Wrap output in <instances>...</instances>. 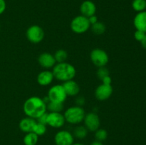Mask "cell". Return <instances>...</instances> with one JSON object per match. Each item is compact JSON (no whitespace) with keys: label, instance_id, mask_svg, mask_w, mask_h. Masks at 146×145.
Masks as SVG:
<instances>
[{"label":"cell","instance_id":"6da1fadb","mask_svg":"<svg viewBox=\"0 0 146 145\" xmlns=\"http://www.w3.org/2000/svg\"><path fill=\"white\" fill-rule=\"evenodd\" d=\"M23 110L27 117L36 119L38 117L46 112V103L41 98L31 97L24 102Z\"/></svg>","mask_w":146,"mask_h":145},{"label":"cell","instance_id":"7a4b0ae2","mask_svg":"<svg viewBox=\"0 0 146 145\" xmlns=\"http://www.w3.org/2000/svg\"><path fill=\"white\" fill-rule=\"evenodd\" d=\"M52 72L54 78L59 81H66L74 80L76 74L75 67L68 63H57L53 67Z\"/></svg>","mask_w":146,"mask_h":145},{"label":"cell","instance_id":"3957f363","mask_svg":"<svg viewBox=\"0 0 146 145\" xmlns=\"http://www.w3.org/2000/svg\"><path fill=\"white\" fill-rule=\"evenodd\" d=\"M85 115L86 113L84 108L78 105L70 107L64 114L66 122L71 125H78L82 122Z\"/></svg>","mask_w":146,"mask_h":145},{"label":"cell","instance_id":"277c9868","mask_svg":"<svg viewBox=\"0 0 146 145\" xmlns=\"http://www.w3.org/2000/svg\"><path fill=\"white\" fill-rule=\"evenodd\" d=\"M71 29L75 34H82L86 32L91 27L88 18L83 15L77 16L71 22Z\"/></svg>","mask_w":146,"mask_h":145},{"label":"cell","instance_id":"5b68a950","mask_svg":"<svg viewBox=\"0 0 146 145\" xmlns=\"http://www.w3.org/2000/svg\"><path fill=\"white\" fill-rule=\"evenodd\" d=\"M47 97L51 102L64 103L66 99L67 95L63 85H55L48 90Z\"/></svg>","mask_w":146,"mask_h":145},{"label":"cell","instance_id":"8992f818","mask_svg":"<svg viewBox=\"0 0 146 145\" xmlns=\"http://www.w3.org/2000/svg\"><path fill=\"white\" fill-rule=\"evenodd\" d=\"M90 58L93 63L98 68L106 66L109 61L108 53L101 48H95L93 50L90 54Z\"/></svg>","mask_w":146,"mask_h":145},{"label":"cell","instance_id":"52a82bcc","mask_svg":"<svg viewBox=\"0 0 146 145\" xmlns=\"http://www.w3.org/2000/svg\"><path fill=\"white\" fill-rule=\"evenodd\" d=\"M26 36L29 41L32 44H38L44 38V31L41 26L32 25L29 27L26 32Z\"/></svg>","mask_w":146,"mask_h":145},{"label":"cell","instance_id":"ba28073f","mask_svg":"<svg viewBox=\"0 0 146 145\" xmlns=\"http://www.w3.org/2000/svg\"><path fill=\"white\" fill-rule=\"evenodd\" d=\"M85 127L90 132H96L100 128V118L95 112H89L86 114L84 119Z\"/></svg>","mask_w":146,"mask_h":145},{"label":"cell","instance_id":"9c48e42d","mask_svg":"<svg viewBox=\"0 0 146 145\" xmlns=\"http://www.w3.org/2000/svg\"><path fill=\"white\" fill-rule=\"evenodd\" d=\"M74 142V135L67 130L58 131L54 136L56 145H72Z\"/></svg>","mask_w":146,"mask_h":145},{"label":"cell","instance_id":"30bf717a","mask_svg":"<svg viewBox=\"0 0 146 145\" xmlns=\"http://www.w3.org/2000/svg\"><path fill=\"white\" fill-rule=\"evenodd\" d=\"M64 116L61 112H49L47 115L46 124L53 128H61L65 124Z\"/></svg>","mask_w":146,"mask_h":145},{"label":"cell","instance_id":"8fae6325","mask_svg":"<svg viewBox=\"0 0 146 145\" xmlns=\"http://www.w3.org/2000/svg\"><path fill=\"white\" fill-rule=\"evenodd\" d=\"M113 93V88L111 85L101 84L96 88L95 90V97L100 101L108 100Z\"/></svg>","mask_w":146,"mask_h":145},{"label":"cell","instance_id":"7c38bea8","mask_svg":"<svg viewBox=\"0 0 146 145\" xmlns=\"http://www.w3.org/2000/svg\"><path fill=\"white\" fill-rule=\"evenodd\" d=\"M38 62L43 68L46 70L53 68L56 63L54 55L49 53H43L40 54L38 58Z\"/></svg>","mask_w":146,"mask_h":145},{"label":"cell","instance_id":"4fadbf2b","mask_svg":"<svg viewBox=\"0 0 146 145\" xmlns=\"http://www.w3.org/2000/svg\"><path fill=\"white\" fill-rule=\"evenodd\" d=\"M80 11H81V15L88 18L91 16L95 15L96 11V7L93 1L86 0L81 4L80 7Z\"/></svg>","mask_w":146,"mask_h":145},{"label":"cell","instance_id":"5bb4252c","mask_svg":"<svg viewBox=\"0 0 146 145\" xmlns=\"http://www.w3.org/2000/svg\"><path fill=\"white\" fill-rule=\"evenodd\" d=\"M54 76L52 71L48 70L41 71L37 75V82L41 86H47L52 82Z\"/></svg>","mask_w":146,"mask_h":145},{"label":"cell","instance_id":"9a60e30c","mask_svg":"<svg viewBox=\"0 0 146 145\" xmlns=\"http://www.w3.org/2000/svg\"><path fill=\"white\" fill-rule=\"evenodd\" d=\"M63 87L65 90L67 96H76L80 92L79 85L74 80L64 82V84H63Z\"/></svg>","mask_w":146,"mask_h":145},{"label":"cell","instance_id":"2e32d148","mask_svg":"<svg viewBox=\"0 0 146 145\" xmlns=\"http://www.w3.org/2000/svg\"><path fill=\"white\" fill-rule=\"evenodd\" d=\"M133 25L136 30L146 33V11L138 12L133 19Z\"/></svg>","mask_w":146,"mask_h":145},{"label":"cell","instance_id":"e0dca14e","mask_svg":"<svg viewBox=\"0 0 146 145\" xmlns=\"http://www.w3.org/2000/svg\"><path fill=\"white\" fill-rule=\"evenodd\" d=\"M36 123V120L35 119H33L29 117H26L21 119L19 124V127L20 130L22 131L23 132L29 133V132H32Z\"/></svg>","mask_w":146,"mask_h":145},{"label":"cell","instance_id":"ac0fdd59","mask_svg":"<svg viewBox=\"0 0 146 145\" xmlns=\"http://www.w3.org/2000/svg\"><path fill=\"white\" fill-rule=\"evenodd\" d=\"M38 141V136L33 132L26 133L23 142L24 145H36Z\"/></svg>","mask_w":146,"mask_h":145},{"label":"cell","instance_id":"d6986e66","mask_svg":"<svg viewBox=\"0 0 146 145\" xmlns=\"http://www.w3.org/2000/svg\"><path fill=\"white\" fill-rule=\"evenodd\" d=\"M46 109L50 112H61L64 109V103L49 101L46 104Z\"/></svg>","mask_w":146,"mask_h":145},{"label":"cell","instance_id":"ffe728a7","mask_svg":"<svg viewBox=\"0 0 146 145\" xmlns=\"http://www.w3.org/2000/svg\"><path fill=\"white\" fill-rule=\"evenodd\" d=\"M87 134H88V129L85 127V126H78L74 129V136L78 139H84L86 137Z\"/></svg>","mask_w":146,"mask_h":145},{"label":"cell","instance_id":"44dd1931","mask_svg":"<svg viewBox=\"0 0 146 145\" xmlns=\"http://www.w3.org/2000/svg\"><path fill=\"white\" fill-rule=\"evenodd\" d=\"M91 31L96 35H101L106 31V26L104 23L97 21L96 24L91 26Z\"/></svg>","mask_w":146,"mask_h":145},{"label":"cell","instance_id":"7402d4cb","mask_svg":"<svg viewBox=\"0 0 146 145\" xmlns=\"http://www.w3.org/2000/svg\"><path fill=\"white\" fill-rule=\"evenodd\" d=\"M54 56L56 63H64L68 58V53L65 50L59 49L56 51Z\"/></svg>","mask_w":146,"mask_h":145},{"label":"cell","instance_id":"603a6c76","mask_svg":"<svg viewBox=\"0 0 146 145\" xmlns=\"http://www.w3.org/2000/svg\"><path fill=\"white\" fill-rule=\"evenodd\" d=\"M132 7L137 12H141L146 9V0H133Z\"/></svg>","mask_w":146,"mask_h":145},{"label":"cell","instance_id":"cb8c5ba5","mask_svg":"<svg viewBox=\"0 0 146 145\" xmlns=\"http://www.w3.org/2000/svg\"><path fill=\"white\" fill-rule=\"evenodd\" d=\"M46 130H47L46 125H43V124H41V123H38V122H36V123L35 125H34L32 132L39 136H42V135H44V134L46 132Z\"/></svg>","mask_w":146,"mask_h":145},{"label":"cell","instance_id":"d4e9b609","mask_svg":"<svg viewBox=\"0 0 146 145\" xmlns=\"http://www.w3.org/2000/svg\"><path fill=\"white\" fill-rule=\"evenodd\" d=\"M108 137V132L104 129H97L95 132V138L97 141L99 142H104Z\"/></svg>","mask_w":146,"mask_h":145},{"label":"cell","instance_id":"484cf974","mask_svg":"<svg viewBox=\"0 0 146 145\" xmlns=\"http://www.w3.org/2000/svg\"><path fill=\"white\" fill-rule=\"evenodd\" d=\"M107 75H109V71L108 68H106L105 66L98 68V71H97V76L101 80Z\"/></svg>","mask_w":146,"mask_h":145},{"label":"cell","instance_id":"4316f807","mask_svg":"<svg viewBox=\"0 0 146 145\" xmlns=\"http://www.w3.org/2000/svg\"><path fill=\"white\" fill-rule=\"evenodd\" d=\"M146 33L143 32L142 31H139V30H136L134 33V38L137 41H139L141 42L143 39L144 38V37L145 36Z\"/></svg>","mask_w":146,"mask_h":145},{"label":"cell","instance_id":"83f0119b","mask_svg":"<svg viewBox=\"0 0 146 145\" xmlns=\"http://www.w3.org/2000/svg\"><path fill=\"white\" fill-rule=\"evenodd\" d=\"M47 115H48V113H47V112H45V113H44L43 115H41V116L38 117L36 120V122H38V123L47 125Z\"/></svg>","mask_w":146,"mask_h":145},{"label":"cell","instance_id":"f1b7e54d","mask_svg":"<svg viewBox=\"0 0 146 145\" xmlns=\"http://www.w3.org/2000/svg\"><path fill=\"white\" fill-rule=\"evenodd\" d=\"M102 83L105 84V85H111V82H112V80H111V78L110 75H107V76L104 77L102 80Z\"/></svg>","mask_w":146,"mask_h":145},{"label":"cell","instance_id":"f546056e","mask_svg":"<svg viewBox=\"0 0 146 145\" xmlns=\"http://www.w3.org/2000/svg\"><path fill=\"white\" fill-rule=\"evenodd\" d=\"M6 7H7L6 1L4 0H0V15L5 11Z\"/></svg>","mask_w":146,"mask_h":145},{"label":"cell","instance_id":"4dcf8cb0","mask_svg":"<svg viewBox=\"0 0 146 145\" xmlns=\"http://www.w3.org/2000/svg\"><path fill=\"white\" fill-rule=\"evenodd\" d=\"M88 21H89L90 24H91V26L93 25V24H96V23L98 21V18H97V16L96 15H93L91 16L88 17Z\"/></svg>","mask_w":146,"mask_h":145},{"label":"cell","instance_id":"1f68e13d","mask_svg":"<svg viewBox=\"0 0 146 145\" xmlns=\"http://www.w3.org/2000/svg\"><path fill=\"white\" fill-rule=\"evenodd\" d=\"M76 102L78 106L81 107L84 103H85V99H84V98H82V97H79V98H78L76 99Z\"/></svg>","mask_w":146,"mask_h":145},{"label":"cell","instance_id":"d6a6232c","mask_svg":"<svg viewBox=\"0 0 146 145\" xmlns=\"http://www.w3.org/2000/svg\"><path fill=\"white\" fill-rule=\"evenodd\" d=\"M141 45H142L143 48L144 49H146V35H145V36L144 37L143 39L141 41Z\"/></svg>","mask_w":146,"mask_h":145},{"label":"cell","instance_id":"836d02e7","mask_svg":"<svg viewBox=\"0 0 146 145\" xmlns=\"http://www.w3.org/2000/svg\"><path fill=\"white\" fill-rule=\"evenodd\" d=\"M91 145H104V144H103L101 142L96 140V141H94V142H93L91 144Z\"/></svg>","mask_w":146,"mask_h":145},{"label":"cell","instance_id":"e575fe53","mask_svg":"<svg viewBox=\"0 0 146 145\" xmlns=\"http://www.w3.org/2000/svg\"><path fill=\"white\" fill-rule=\"evenodd\" d=\"M72 145H84V144L81 143H74Z\"/></svg>","mask_w":146,"mask_h":145}]
</instances>
